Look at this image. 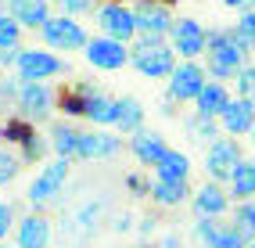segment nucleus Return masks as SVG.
I'll list each match as a JSON object with an SVG mask.
<instances>
[{
  "mask_svg": "<svg viewBox=\"0 0 255 248\" xmlns=\"http://www.w3.org/2000/svg\"><path fill=\"white\" fill-rule=\"evenodd\" d=\"M248 140H252V147H255V126H252V133H248Z\"/></svg>",
  "mask_w": 255,
  "mask_h": 248,
  "instance_id": "obj_46",
  "label": "nucleus"
},
{
  "mask_svg": "<svg viewBox=\"0 0 255 248\" xmlns=\"http://www.w3.org/2000/svg\"><path fill=\"white\" fill-rule=\"evenodd\" d=\"M219 126H223L227 137H248L252 126H255V101L252 97H241L237 94L234 101L219 112Z\"/></svg>",
  "mask_w": 255,
  "mask_h": 248,
  "instance_id": "obj_15",
  "label": "nucleus"
},
{
  "mask_svg": "<svg viewBox=\"0 0 255 248\" xmlns=\"http://www.w3.org/2000/svg\"><path fill=\"white\" fill-rule=\"evenodd\" d=\"M129 227H133V216H129V212H123V216L115 220V230H119V234H126Z\"/></svg>",
  "mask_w": 255,
  "mask_h": 248,
  "instance_id": "obj_42",
  "label": "nucleus"
},
{
  "mask_svg": "<svg viewBox=\"0 0 255 248\" xmlns=\"http://www.w3.org/2000/svg\"><path fill=\"white\" fill-rule=\"evenodd\" d=\"M133 4V14H137V36H162L169 40V32H173V4H165V0H129Z\"/></svg>",
  "mask_w": 255,
  "mask_h": 248,
  "instance_id": "obj_11",
  "label": "nucleus"
},
{
  "mask_svg": "<svg viewBox=\"0 0 255 248\" xmlns=\"http://www.w3.org/2000/svg\"><path fill=\"white\" fill-rule=\"evenodd\" d=\"M79 137H83V129L79 126H72L69 119H61V123H54L50 126V133H47V140H50V151H54L58 158H79Z\"/></svg>",
  "mask_w": 255,
  "mask_h": 248,
  "instance_id": "obj_21",
  "label": "nucleus"
},
{
  "mask_svg": "<svg viewBox=\"0 0 255 248\" xmlns=\"http://www.w3.org/2000/svg\"><path fill=\"white\" fill-rule=\"evenodd\" d=\"M4 11H7V0H0V14H4Z\"/></svg>",
  "mask_w": 255,
  "mask_h": 248,
  "instance_id": "obj_47",
  "label": "nucleus"
},
{
  "mask_svg": "<svg viewBox=\"0 0 255 248\" xmlns=\"http://www.w3.org/2000/svg\"><path fill=\"white\" fill-rule=\"evenodd\" d=\"M230 101H234V94H230L227 83H223V79H209L205 87H201L198 101H194V112H198V115H212V119H219V112H223Z\"/></svg>",
  "mask_w": 255,
  "mask_h": 248,
  "instance_id": "obj_22",
  "label": "nucleus"
},
{
  "mask_svg": "<svg viewBox=\"0 0 255 248\" xmlns=\"http://www.w3.org/2000/svg\"><path fill=\"white\" fill-rule=\"evenodd\" d=\"M191 158H187L183 151H176V147H169L165 151V158L155 165V176L158 180H191Z\"/></svg>",
  "mask_w": 255,
  "mask_h": 248,
  "instance_id": "obj_25",
  "label": "nucleus"
},
{
  "mask_svg": "<svg viewBox=\"0 0 255 248\" xmlns=\"http://www.w3.org/2000/svg\"><path fill=\"white\" fill-rule=\"evenodd\" d=\"M165 151H169V144H165V137L158 133V129H137V133H129V155L137 158L140 165H147V169H155V165L165 158Z\"/></svg>",
  "mask_w": 255,
  "mask_h": 248,
  "instance_id": "obj_17",
  "label": "nucleus"
},
{
  "mask_svg": "<svg viewBox=\"0 0 255 248\" xmlns=\"http://www.w3.org/2000/svg\"><path fill=\"white\" fill-rule=\"evenodd\" d=\"M169 43H173L176 58L201 61L205 51H209V29L201 25L198 18H176L173 22V32H169Z\"/></svg>",
  "mask_w": 255,
  "mask_h": 248,
  "instance_id": "obj_12",
  "label": "nucleus"
},
{
  "mask_svg": "<svg viewBox=\"0 0 255 248\" xmlns=\"http://www.w3.org/2000/svg\"><path fill=\"white\" fill-rule=\"evenodd\" d=\"M234 32L248 51H255V11H237V22H234Z\"/></svg>",
  "mask_w": 255,
  "mask_h": 248,
  "instance_id": "obj_31",
  "label": "nucleus"
},
{
  "mask_svg": "<svg viewBox=\"0 0 255 248\" xmlns=\"http://www.w3.org/2000/svg\"><path fill=\"white\" fill-rule=\"evenodd\" d=\"M241 158H245V151H241V144H237V137L219 133L205 147V176L216 180V184H230V176H234V169H237Z\"/></svg>",
  "mask_w": 255,
  "mask_h": 248,
  "instance_id": "obj_8",
  "label": "nucleus"
},
{
  "mask_svg": "<svg viewBox=\"0 0 255 248\" xmlns=\"http://www.w3.org/2000/svg\"><path fill=\"white\" fill-rule=\"evenodd\" d=\"M83 58H87V65L97 69V72H119V69L129 65V43L97 32V36H90V43L83 47Z\"/></svg>",
  "mask_w": 255,
  "mask_h": 248,
  "instance_id": "obj_10",
  "label": "nucleus"
},
{
  "mask_svg": "<svg viewBox=\"0 0 255 248\" xmlns=\"http://www.w3.org/2000/svg\"><path fill=\"white\" fill-rule=\"evenodd\" d=\"M245 248H255V238H252V241H248V245H245Z\"/></svg>",
  "mask_w": 255,
  "mask_h": 248,
  "instance_id": "obj_49",
  "label": "nucleus"
},
{
  "mask_svg": "<svg viewBox=\"0 0 255 248\" xmlns=\"http://www.w3.org/2000/svg\"><path fill=\"white\" fill-rule=\"evenodd\" d=\"M237 227L245 230L248 238H255V198H245V202H234V216H230Z\"/></svg>",
  "mask_w": 255,
  "mask_h": 248,
  "instance_id": "obj_29",
  "label": "nucleus"
},
{
  "mask_svg": "<svg viewBox=\"0 0 255 248\" xmlns=\"http://www.w3.org/2000/svg\"><path fill=\"white\" fill-rule=\"evenodd\" d=\"M69 176H72V158H58V155H54L36 176H32V184H29V191H25L29 205H32V209H47V205L65 191Z\"/></svg>",
  "mask_w": 255,
  "mask_h": 248,
  "instance_id": "obj_4",
  "label": "nucleus"
},
{
  "mask_svg": "<svg viewBox=\"0 0 255 248\" xmlns=\"http://www.w3.org/2000/svg\"><path fill=\"white\" fill-rule=\"evenodd\" d=\"M252 51L237 40L234 25H219V29H209V51H205V69H209V79H223V83H234L237 72L248 65Z\"/></svg>",
  "mask_w": 255,
  "mask_h": 248,
  "instance_id": "obj_1",
  "label": "nucleus"
},
{
  "mask_svg": "<svg viewBox=\"0 0 255 248\" xmlns=\"http://www.w3.org/2000/svg\"><path fill=\"white\" fill-rule=\"evenodd\" d=\"M119 133H137V129H144V105L137 101V97H119V123H115Z\"/></svg>",
  "mask_w": 255,
  "mask_h": 248,
  "instance_id": "obj_24",
  "label": "nucleus"
},
{
  "mask_svg": "<svg viewBox=\"0 0 255 248\" xmlns=\"http://www.w3.org/2000/svg\"><path fill=\"white\" fill-rule=\"evenodd\" d=\"M155 223H158L155 216H144L140 220V234H155Z\"/></svg>",
  "mask_w": 255,
  "mask_h": 248,
  "instance_id": "obj_43",
  "label": "nucleus"
},
{
  "mask_svg": "<svg viewBox=\"0 0 255 248\" xmlns=\"http://www.w3.org/2000/svg\"><path fill=\"white\" fill-rule=\"evenodd\" d=\"M165 83H169L165 97L173 105H194L198 94H201V87L209 83V69H205V61H187V58H180L176 69H173V76H169Z\"/></svg>",
  "mask_w": 255,
  "mask_h": 248,
  "instance_id": "obj_7",
  "label": "nucleus"
},
{
  "mask_svg": "<svg viewBox=\"0 0 255 248\" xmlns=\"http://www.w3.org/2000/svg\"><path fill=\"white\" fill-rule=\"evenodd\" d=\"M18 54H22V47H4V51H0V69H11V72H14Z\"/></svg>",
  "mask_w": 255,
  "mask_h": 248,
  "instance_id": "obj_40",
  "label": "nucleus"
},
{
  "mask_svg": "<svg viewBox=\"0 0 255 248\" xmlns=\"http://www.w3.org/2000/svg\"><path fill=\"white\" fill-rule=\"evenodd\" d=\"M50 238H54V227L43 212H29L14 223V245L18 248H50Z\"/></svg>",
  "mask_w": 255,
  "mask_h": 248,
  "instance_id": "obj_16",
  "label": "nucleus"
},
{
  "mask_svg": "<svg viewBox=\"0 0 255 248\" xmlns=\"http://www.w3.org/2000/svg\"><path fill=\"white\" fill-rule=\"evenodd\" d=\"M191 184L187 180H151V202L158 209H180L183 202H191Z\"/></svg>",
  "mask_w": 255,
  "mask_h": 248,
  "instance_id": "obj_20",
  "label": "nucleus"
},
{
  "mask_svg": "<svg viewBox=\"0 0 255 248\" xmlns=\"http://www.w3.org/2000/svg\"><path fill=\"white\" fill-rule=\"evenodd\" d=\"M176 51L173 43L162 36H137L129 43V65L137 69L144 79H169L176 69Z\"/></svg>",
  "mask_w": 255,
  "mask_h": 248,
  "instance_id": "obj_2",
  "label": "nucleus"
},
{
  "mask_svg": "<svg viewBox=\"0 0 255 248\" xmlns=\"http://www.w3.org/2000/svg\"><path fill=\"white\" fill-rule=\"evenodd\" d=\"M40 40H43V47H50V51L69 54V51H83V47L90 43V32H87V25L79 18L58 11V14H50L47 25L40 29Z\"/></svg>",
  "mask_w": 255,
  "mask_h": 248,
  "instance_id": "obj_5",
  "label": "nucleus"
},
{
  "mask_svg": "<svg viewBox=\"0 0 255 248\" xmlns=\"http://www.w3.org/2000/svg\"><path fill=\"white\" fill-rule=\"evenodd\" d=\"M4 47H22V25L14 22L7 11L0 14V51H4Z\"/></svg>",
  "mask_w": 255,
  "mask_h": 248,
  "instance_id": "obj_32",
  "label": "nucleus"
},
{
  "mask_svg": "<svg viewBox=\"0 0 255 248\" xmlns=\"http://www.w3.org/2000/svg\"><path fill=\"white\" fill-rule=\"evenodd\" d=\"M234 87H237V94H241V97H252V101H255V61H248L245 69L237 72Z\"/></svg>",
  "mask_w": 255,
  "mask_h": 248,
  "instance_id": "obj_33",
  "label": "nucleus"
},
{
  "mask_svg": "<svg viewBox=\"0 0 255 248\" xmlns=\"http://www.w3.org/2000/svg\"><path fill=\"white\" fill-rule=\"evenodd\" d=\"M18 173H22V155L11 147H0V187H7Z\"/></svg>",
  "mask_w": 255,
  "mask_h": 248,
  "instance_id": "obj_30",
  "label": "nucleus"
},
{
  "mask_svg": "<svg viewBox=\"0 0 255 248\" xmlns=\"http://www.w3.org/2000/svg\"><path fill=\"white\" fill-rule=\"evenodd\" d=\"M14 205L11 202H0V241H7V234H14Z\"/></svg>",
  "mask_w": 255,
  "mask_h": 248,
  "instance_id": "obj_37",
  "label": "nucleus"
},
{
  "mask_svg": "<svg viewBox=\"0 0 255 248\" xmlns=\"http://www.w3.org/2000/svg\"><path fill=\"white\" fill-rule=\"evenodd\" d=\"M227 7H234V11H245V0H223Z\"/></svg>",
  "mask_w": 255,
  "mask_h": 248,
  "instance_id": "obj_44",
  "label": "nucleus"
},
{
  "mask_svg": "<svg viewBox=\"0 0 255 248\" xmlns=\"http://www.w3.org/2000/svg\"><path fill=\"white\" fill-rule=\"evenodd\" d=\"M18 90H22V79L18 76H7V79H0V101H18Z\"/></svg>",
  "mask_w": 255,
  "mask_h": 248,
  "instance_id": "obj_39",
  "label": "nucleus"
},
{
  "mask_svg": "<svg viewBox=\"0 0 255 248\" xmlns=\"http://www.w3.org/2000/svg\"><path fill=\"white\" fill-rule=\"evenodd\" d=\"M0 248H18V245H7V241H0Z\"/></svg>",
  "mask_w": 255,
  "mask_h": 248,
  "instance_id": "obj_48",
  "label": "nucleus"
},
{
  "mask_svg": "<svg viewBox=\"0 0 255 248\" xmlns=\"http://www.w3.org/2000/svg\"><path fill=\"white\" fill-rule=\"evenodd\" d=\"M47 151H50V140H47V137H40L36 129H32V133H29V137L18 144V155H22V162H40Z\"/></svg>",
  "mask_w": 255,
  "mask_h": 248,
  "instance_id": "obj_28",
  "label": "nucleus"
},
{
  "mask_svg": "<svg viewBox=\"0 0 255 248\" xmlns=\"http://www.w3.org/2000/svg\"><path fill=\"white\" fill-rule=\"evenodd\" d=\"M119 151H123V137L105 129V126H90L79 137V158L76 162H105V158H115Z\"/></svg>",
  "mask_w": 255,
  "mask_h": 248,
  "instance_id": "obj_13",
  "label": "nucleus"
},
{
  "mask_svg": "<svg viewBox=\"0 0 255 248\" xmlns=\"http://www.w3.org/2000/svg\"><path fill=\"white\" fill-rule=\"evenodd\" d=\"M245 11H255V0H245Z\"/></svg>",
  "mask_w": 255,
  "mask_h": 248,
  "instance_id": "obj_45",
  "label": "nucleus"
},
{
  "mask_svg": "<svg viewBox=\"0 0 255 248\" xmlns=\"http://www.w3.org/2000/svg\"><path fill=\"white\" fill-rule=\"evenodd\" d=\"M158 248H183V238H180V234H162Z\"/></svg>",
  "mask_w": 255,
  "mask_h": 248,
  "instance_id": "obj_41",
  "label": "nucleus"
},
{
  "mask_svg": "<svg viewBox=\"0 0 255 248\" xmlns=\"http://www.w3.org/2000/svg\"><path fill=\"white\" fill-rule=\"evenodd\" d=\"M230 198L234 202H245V198H255V158H241L237 162V169L227 184Z\"/></svg>",
  "mask_w": 255,
  "mask_h": 248,
  "instance_id": "obj_23",
  "label": "nucleus"
},
{
  "mask_svg": "<svg viewBox=\"0 0 255 248\" xmlns=\"http://www.w3.org/2000/svg\"><path fill=\"white\" fill-rule=\"evenodd\" d=\"M83 119H87L90 126L115 129V123H119V97H108L105 90L94 94V97H83Z\"/></svg>",
  "mask_w": 255,
  "mask_h": 248,
  "instance_id": "obj_19",
  "label": "nucleus"
},
{
  "mask_svg": "<svg viewBox=\"0 0 255 248\" xmlns=\"http://www.w3.org/2000/svg\"><path fill=\"white\" fill-rule=\"evenodd\" d=\"M29 133H32V123H25L22 115H18V119H11V123L4 126V140H11V144H22Z\"/></svg>",
  "mask_w": 255,
  "mask_h": 248,
  "instance_id": "obj_35",
  "label": "nucleus"
},
{
  "mask_svg": "<svg viewBox=\"0 0 255 248\" xmlns=\"http://www.w3.org/2000/svg\"><path fill=\"white\" fill-rule=\"evenodd\" d=\"M234 205V198L227 191V184H216V180H205L194 194H191V209H194V216H227Z\"/></svg>",
  "mask_w": 255,
  "mask_h": 248,
  "instance_id": "obj_14",
  "label": "nucleus"
},
{
  "mask_svg": "<svg viewBox=\"0 0 255 248\" xmlns=\"http://www.w3.org/2000/svg\"><path fill=\"white\" fill-rule=\"evenodd\" d=\"M126 187H129L133 198H151V180H144L140 173H129L126 176Z\"/></svg>",
  "mask_w": 255,
  "mask_h": 248,
  "instance_id": "obj_38",
  "label": "nucleus"
},
{
  "mask_svg": "<svg viewBox=\"0 0 255 248\" xmlns=\"http://www.w3.org/2000/svg\"><path fill=\"white\" fill-rule=\"evenodd\" d=\"M61 72H69V65L58 51H50V47H22L18 54V65H14V76L25 79V83H47Z\"/></svg>",
  "mask_w": 255,
  "mask_h": 248,
  "instance_id": "obj_6",
  "label": "nucleus"
},
{
  "mask_svg": "<svg viewBox=\"0 0 255 248\" xmlns=\"http://www.w3.org/2000/svg\"><path fill=\"white\" fill-rule=\"evenodd\" d=\"M14 108H18V115L25 123L36 126V123H47L50 115H54L58 97H54V90H50V83H25L22 79V90H18Z\"/></svg>",
  "mask_w": 255,
  "mask_h": 248,
  "instance_id": "obj_9",
  "label": "nucleus"
},
{
  "mask_svg": "<svg viewBox=\"0 0 255 248\" xmlns=\"http://www.w3.org/2000/svg\"><path fill=\"white\" fill-rule=\"evenodd\" d=\"M183 129H187V137H191L194 144H205V147H209V144H212L219 133H223L219 119H212V115H198V112H194L191 119L183 123Z\"/></svg>",
  "mask_w": 255,
  "mask_h": 248,
  "instance_id": "obj_26",
  "label": "nucleus"
},
{
  "mask_svg": "<svg viewBox=\"0 0 255 248\" xmlns=\"http://www.w3.org/2000/svg\"><path fill=\"white\" fill-rule=\"evenodd\" d=\"M252 238L245 234V230L241 227H237L234 220L227 223V220H219V230H216V245L212 248H245Z\"/></svg>",
  "mask_w": 255,
  "mask_h": 248,
  "instance_id": "obj_27",
  "label": "nucleus"
},
{
  "mask_svg": "<svg viewBox=\"0 0 255 248\" xmlns=\"http://www.w3.org/2000/svg\"><path fill=\"white\" fill-rule=\"evenodd\" d=\"M97 0H58L61 14H72V18H83V14H94Z\"/></svg>",
  "mask_w": 255,
  "mask_h": 248,
  "instance_id": "obj_34",
  "label": "nucleus"
},
{
  "mask_svg": "<svg viewBox=\"0 0 255 248\" xmlns=\"http://www.w3.org/2000/svg\"><path fill=\"white\" fill-rule=\"evenodd\" d=\"M101 209H105V205H101V202H87V205H83L79 209V230H83V234H90V230H94V223H97V216H101Z\"/></svg>",
  "mask_w": 255,
  "mask_h": 248,
  "instance_id": "obj_36",
  "label": "nucleus"
},
{
  "mask_svg": "<svg viewBox=\"0 0 255 248\" xmlns=\"http://www.w3.org/2000/svg\"><path fill=\"white\" fill-rule=\"evenodd\" d=\"M94 25H97L101 36H112V40H123V43L137 40V14H133L129 0H101L94 7Z\"/></svg>",
  "mask_w": 255,
  "mask_h": 248,
  "instance_id": "obj_3",
  "label": "nucleus"
},
{
  "mask_svg": "<svg viewBox=\"0 0 255 248\" xmlns=\"http://www.w3.org/2000/svg\"><path fill=\"white\" fill-rule=\"evenodd\" d=\"M7 14H11L22 29L40 32L54 11H50V0H7Z\"/></svg>",
  "mask_w": 255,
  "mask_h": 248,
  "instance_id": "obj_18",
  "label": "nucleus"
}]
</instances>
